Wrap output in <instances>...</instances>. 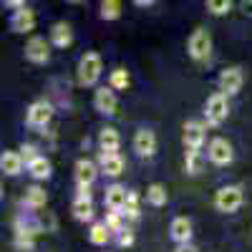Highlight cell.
Returning a JSON list of instances; mask_svg holds the SVG:
<instances>
[{
    "instance_id": "20",
    "label": "cell",
    "mask_w": 252,
    "mask_h": 252,
    "mask_svg": "<svg viewBox=\"0 0 252 252\" xmlns=\"http://www.w3.org/2000/svg\"><path fill=\"white\" fill-rule=\"evenodd\" d=\"M23 157H20V152H3L0 154V172H3L5 177H18L20 172H23Z\"/></svg>"
},
{
    "instance_id": "15",
    "label": "cell",
    "mask_w": 252,
    "mask_h": 252,
    "mask_svg": "<svg viewBox=\"0 0 252 252\" xmlns=\"http://www.w3.org/2000/svg\"><path fill=\"white\" fill-rule=\"evenodd\" d=\"M98 166H101V172L106 174V177H119V174H124V166H126V161H124V157L119 154V152H101L98 154Z\"/></svg>"
},
{
    "instance_id": "10",
    "label": "cell",
    "mask_w": 252,
    "mask_h": 252,
    "mask_svg": "<svg viewBox=\"0 0 252 252\" xmlns=\"http://www.w3.org/2000/svg\"><path fill=\"white\" fill-rule=\"evenodd\" d=\"M242 83H245V73H242V68H240V66H229V68L220 71L217 86H220V91H222V94H227V96L240 94V91H242Z\"/></svg>"
},
{
    "instance_id": "27",
    "label": "cell",
    "mask_w": 252,
    "mask_h": 252,
    "mask_svg": "<svg viewBox=\"0 0 252 252\" xmlns=\"http://www.w3.org/2000/svg\"><path fill=\"white\" fill-rule=\"evenodd\" d=\"M129 83H131V76H129V71H126V68H114L111 71L109 86L114 91H126V89H129Z\"/></svg>"
},
{
    "instance_id": "19",
    "label": "cell",
    "mask_w": 252,
    "mask_h": 252,
    "mask_svg": "<svg viewBox=\"0 0 252 252\" xmlns=\"http://www.w3.org/2000/svg\"><path fill=\"white\" fill-rule=\"evenodd\" d=\"M51 43L56 48H68L73 46V28L66 23V20H58V23H53L51 28Z\"/></svg>"
},
{
    "instance_id": "34",
    "label": "cell",
    "mask_w": 252,
    "mask_h": 252,
    "mask_svg": "<svg viewBox=\"0 0 252 252\" xmlns=\"http://www.w3.org/2000/svg\"><path fill=\"white\" fill-rule=\"evenodd\" d=\"M240 8H242V13H245V15H250V18H252V0H240Z\"/></svg>"
},
{
    "instance_id": "35",
    "label": "cell",
    "mask_w": 252,
    "mask_h": 252,
    "mask_svg": "<svg viewBox=\"0 0 252 252\" xmlns=\"http://www.w3.org/2000/svg\"><path fill=\"white\" fill-rule=\"evenodd\" d=\"M3 5H8V8L15 10V8H23V5H26V0H3Z\"/></svg>"
},
{
    "instance_id": "7",
    "label": "cell",
    "mask_w": 252,
    "mask_h": 252,
    "mask_svg": "<svg viewBox=\"0 0 252 252\" xmlns=\"http://www.w3.org/2000/svg\"><path fill=\"white\" fill-rule=\"evenodd\" d=\"M51 40H46L43 35H33L28 43H26V48H23V53H26V58L31 61V63H35V66H46V63L51 61Z\"/></svg>"
},
{
    "instance_id": "17",
    "label": "cell",
    "mask_w": 252,
    "mask_h": 252,
    "mask_svg": "<svg viewBox=\"0 0 252 252\" xmlns=\"http://www.w3.org/2000/svg\"><path fill=\"white\" fill-rule=\"evenodd\" d=\"M169 237H172L177 245L192 242V222H189V217H174V220H172V224H169Z\"/></svg>"
},
{
    "instance_id": "32",
    "label": "cell",
    "mask_w": 252,
    "mask_h": 252,
    "mask_svg": "<svg viewBox=\"0 0 252 252\" xmlns=\"http://www.w3.org/2000/svg\"><path fill=\"white\" fill-rule=\"evenodd\" d=\"M18 152H20V157H23L26 166H28V164H31V161L35 159V157H40V154H38V146H35V144H20V149H18Z\"/></svg>"
},
{
    "instance_id": "4",
    "label": "cell",
    "mask_w": 252,
    "mask_h": 252,
    "mask_svg": "<svg viewBox=\"0 0 252 252\" xmlns=\"http://www.w3.org/2000/svg\"><path fill=\"white\" fill-rule=\"evenodd\" d=\"M187 53L194 61H207L212 56V33L207 28H194L187 40Z\"/></svg>"
},
{
    "instance_id": "3",
    "label": "cell",
    "mask_w": 252,
    "mask_h": 252,
    "mask_svg": "<svg viewBox=\"0 0 252 252\" xmlns=\"http://www.w3.org/2000/svg\"><path fill=\"white\" fill-rule=\"evenodd\" d=\"M101 71H103L101 56L96 51L83 53L81 61H78V83L81 86H96L98 78H101Z\"/></svg>"
},
{
    "instance_id": "8",
    "label": "cell",
    "mask_w": 252,
    "mask_h": 252,
    "mask_svg": "<svg viewBox=\"0 0 252 252\" xmlns=\"http://www.w3.org/2000/svg\"><path fill=\"white\" fill-rule=\"evenodd\" d=\"M207 159L212 161V164H217V166L232 164V159H235L232 144H229L224 136H215L212 141H209V146H207Z\"/></svg>"
},
{
    "instance_id": "12",
    "label": "cell",
    "mask_w": 252,
    "mask_h": 252,
    "mask_svg": "<svg viewBox=\"0 0 252 252\" xmlns=\"http://www.w3.org/2000/svg\"><path fill=\"white\" fill-rule=\"evenodd\" d=\"M182 139H184L187 149H202V144H204V139H207V124H204V121H197V119L187 121Z\"/></svg>"
},
{
    "instance_id": "16",
    "label": "cell",
    "mask_w": 252,
    "mask_h": 252,
    "mask_svg": "<svg viewBox=\"0 0 252 252\" xmlns=\"http://www.w3.org/2000/svg\"><path fill=\"white\" fill-rule=\"evenodd\" d=\"M98 169L91 159H78L76 161V169H73V177H76V184H83V187H91L98 177Z\"/></svg>"
},
{
    "instance_id": "29",
    "label": "cell",
    "mask_w": 252,
    "mask_h": 252,
    "mask_svg": "<svg viewBox=\"0 0 252 252\" xmlns=\"http://www.w3.org/2000/svg\"><path fill=\"white\" fill-rule=\"evenodd\" d=\"M184 166H187L189 174H199V169H202V154H199V149H187Z\"/></svg>"
},
{
    "instance_id": "14",
    "label": "cell",
    "mask_w": 252,
    "mask_h": 252,
    "mask_svg": "<svg viewBox=\"0 0 252 252\" xmlns=\"http://www.w3.org/2000/svg\"><path fill=\"white\" fill-rule=\"evenodd\" d=\"M10 31L13 33H31L35 31V13L31 8H15L10 15Z\"/></svg>"
},
{
    "instance_id": "33",
    "label": "cell",
    "mask_w": 252,
    "mask_h": 252,
    "mask_svg": "<svg viewBox=\"0 0 252 252\" xmlns=\"http://www.w3.org/2000/svg\"><path fill=\"white\" fill-rule=\"evenodd\" d=\"M134 229H129V227H124L121 232H116V242H119V247H131L134 245Z\"/></svg>"
},
{
    "instance_id": "26",
    "label": "cell",
    "mask_w": 252,
    "mask_h": 252,
    "mask_svg": "<svg viewBox=\"0 0 252 252\" xmlns=\"http://www.w3.org/2000/svg\"><path fill=\"white\" fill-rule=\"evenodd\" d=\"M124 215L131 222L141 217V194L134 192V189H129V197H126V204H124Z\"/></svg>"
},
{
    "instance_id": "36",
    "label": "cell",
    "mask_w": 252,
    "mask_h": 252,
    "mask_svg": "<svg viewBox=\"0 0 252 252\" xmlns=\"http://www.w3.org/2000/svg\"><path fill=\"white\" fill-rule=\"evenodd\" d=\"M174 252H199V250H197V247H194L192 242H187V245H179V247H177Z\"/></svg>"
},
{
    "instance_id": "13",
    "label": "cell",
    "mask_w": 252,
    "mask_h": 252,
    "mask_svg": "<svg viewBox=\"0 0 252 252\" xmlns=\"http://www.w3.org/2000/svg\"><path fill=\"white\" fill-rule=\"evenodd\" d=\"M134 152L141 159H152L157 154V134L152 129H139L134 134Z\"/></svg>"
},
{
    "instance_id": "22",
    "label": "cell",
    "mask_w": 252,
    "mask_h": 252,
    "mask_svg": "<svg viewBox=\"0 0 252 252\" xmlns=\"http://www.w3.org/2000/svg\"><path fill=\"white\" fill-rule=\"evenodd\" d=\"M46 202H48V194H46V189H43V187L33 184V187H28V189H26L23 204H26L28 209H43V207H46Z\"/></svg>"
},
{
    "instance_id": "1",
    "label": "cell",
    "mask_w": 252,
    "mask_h": 252,
    "mask_svg": "<svg viewBox=\"0 0 252 252\" xmlns=\"http://www.w3.org/2000/svg\"><path fill=\"white\" fill-rule=\"evenodd\" d=\"M43 232V224L35 222L33 217H18L15 220V232H13V245L23 252H31L35 247V237Z\"/></svg>"
},
{
    "instance_id": "30",
    "label": "cell",
    "mask_w": 252,
    "mask_h": 252,
    "mask_svg": "<svg viewBox=\"0 0 252 252\" xmlns=\"http://www.w3.org/2000/svg\"><path fill=\"white\" fill-rule=\"evenodd\" d=\"M204 5L212 15L220 18V15H227L229 10H232V0H204Z\"/></svg>"
},
{
    "instance_id": "28",
    "label": "cell",
    "mask_w": 252,
    "mask_h": 252,
    "mask_svg": "<svg viewBox=\"0 0 252 252\" xmlns=\"http://www.w3.org/2000/svg\"><path fill=\"white\" fill-rule=\"evenodd\" d=\"M98 15L103 20H119L121 18V0H101Z\"/></svg>"
},
{
    "instance_id": "37",
    "label": "cell",
    "mask_w": 252,
    "mask_h": 252,
    "mask_svg": "<svg viewBox=\"0 0 252 252\" xmlns=\"http://www.w3.org/2000/svg\"><path fill=\"white\" fill-rule=\"evenodd\" d=\"M154 3H157V0H134V5H139V8H149Z\"/></svg>"
},
{
    "instance_id": "11",
    "label": "cell",
    "mask_w": 252,
    "mask_h": 252,
    "mask_svg": "<svg viewBox=\"0 0 252 252\" xmlns=\"http://www.w3.org/2000/svg\"><path fill=\"white\" fill-rule=\"evenodd\" d=\"M94 109L98 111V114H103V116H116V111H119V98H116V91L109 86H101V89H96V94H94Z\"/></svg>"
},
{
    "instance_id": "9",
    "label": "cell",
    "mask_w": 252,
    "mask_h": 252,
    "mask_svg": "<svg viewBox=\"0 0 252 252\" xmlns=\"http://www.w3.org/2000/svg\"><path fill=\"white\" fill-rule=\"evenodd\" d=\"M53 119V106L48 101H33L26 111V124L33 129H46Z\"/></svg>"
},
{
    "instance_id": "25",
    "label": "cell",
    "mask_w": 252,
    "mask_h": 252,
    "mask_svg": "<svg viewBox=\"0 0 252 252\" xmlns=\"http://www.w3.org/2000/svg\"><path fill=\"white\" fill-rule=\"evenodd\" d=\"M146 202H149L152 207H164L166 202H169V194H166V187L154 182L146 187Z\"/></svg>"
},
{
    "instance_id": "5",
    "label": "cell",
    "mask_w": 252,
    "mask_h": 252,
    "mask_svg": "<svg viewBox=\"0 0 252 252\" xmlns=\"http://www.w3.org/2000/svg\"><path fill=\"white\" fill-rule=\"evenodd\" d=\"M227 116H229V96L222 94V91L212 94L207 98V103H204V119H207V124L209 126H220Z\"/></svg>"
},
{
    "instance_id": "23",
    "label": "cell",
    "mask_w": 252,
    "mask_h": 252,
    "mask_svg": "<svg viewBox=\"0 0 252 252\" xmlns=\"http://www.w3.org/2000/svg\"><path fill=\"white\" fill-rule=\"evenodd\" d=\"M28 174L33 177V179H48L51 174H53V166H51V161L43 157V154H40V157H35L31 164H28Z\"/></svg>"
},
{
    "instance_id": "24",
    "label": "cell",
    "mask_w": 252,
    "mask_h": 252,
    "mask_svg": "<svg viewBox=\"0 0 252 252\" xmlns=\"http://www.w3.org/2000/svg\"><path fill=\"white\" fill-rule=\"evenodd\" d=\"M111 240V229L106 222H94L91 229H89V242L96 245V247H103V245H109Z\"/></svg>"
},
{
    "instance_id": "21",
    "label": "cell",
    "mask_w": 252,
    "mask_h": 252,
    "mask_svg": "<svg viewBox=\"0 0 252 252\" xmlns=\"http://www.w3.org/2000/svg\"><path fill=\"white\" fill-rule=\"evenodd\" d=\"M121 146V136L114 126H106V129L98 131V149L101 152H119Z\"/></svg>"
},
{
    "instance_id": "6",
    "label": "cell",
    "mask_w": 252,
    "mask_h": 252,
    "mask_svg": "<svg viewBox=\"0 0 252 252\" xmlns=\"http://www.w3.org/2000/svg\"><path fill=\"white\" fill-rule=\"evenodd\" d=\"M71 212L78 222H94V199H91V187L76 184V197L71 202Z\"/></svg>"
},
{
    "instance_id": "31",
    "label": "cell",
    "mask_w": 252,
    "mask_h": 252,
    "mask_svg": "<svg viewBox=\"0 0 252 252\" xmlns=\"http://www.w3.org/2000/svg\"><path fill=\"white\" fill-rule=\"evenodd\" d=\"M124 220H126V215H124V212H119V209H109V212H106V220H103V222L109 224L111 232H121V229L126 227V224H124Z\"/></svg>"
},
{
    "instance_id": "38",
    "label": "cell",
    "mask_w": 252,
    "mask_h": 252,
    "mask_svg": "<svg viewBox=\"0 0 252 252\" xmlns=\"http://www.w3.org/2000/svg\"><path fill=\"white\" fill-rule=\"evenodd\" d=\"M73 3H76V0H73Z\"/></svg>"
},
{
    "instance_id": "2",
    "label": "cell",
    "mask_w": 252,
    "mask_h": 252,
    "mask_svg": "<svg viewBox=\"0 0 252 252\" xmlns=\"http://www.w3.org/2000/svg\"><path fill=\"white\" fill-rule=\"evenodd\" d=\"M245 202V189L240 184H224L215 192V207L222 215H232Z\"/></svg>"
},
{
    "instance_id": "18",
    "label": "cell",
    "mask_w": 252,
    "mask_h": 252,
    "mask_svg": "<svg viewBox=\"0 0 252 252\" xmlns=\"http://www.w3.org/2000/svg\"><path fill=\"white\" fill-rule=\"evenodd\" d=\"M126 197H129V189L121 187V184H111V187H106V192H103V204H106V209H119V212H124Z\"/></svg>"
}]
</instances>
